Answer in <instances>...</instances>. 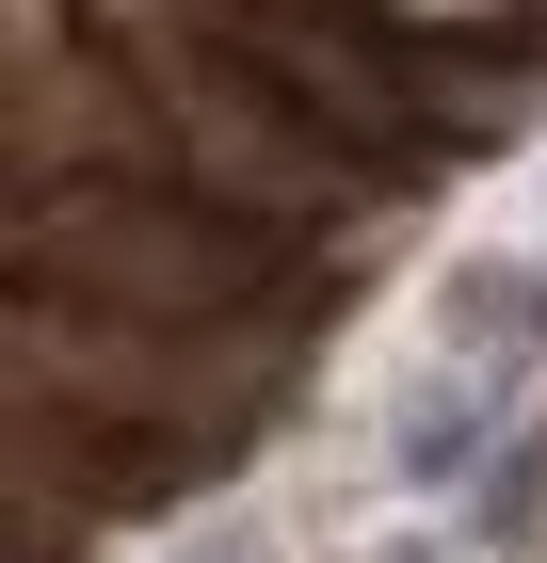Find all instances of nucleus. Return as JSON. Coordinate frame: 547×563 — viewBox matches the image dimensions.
Returning a JSON list of instances; mask_svg holds the SVG:
<instances>
[{"instance_id":"nucleus-3","label":"nucleus","mask_w":547,"mask_h":563,"mask_svg":"<svg viewBox=\"0 0 547 563\" xmlns=\"http://www.w3.org/2000/svg\"><path fill=\"white\" fill-rule=\"evenodd\" d=\"M0 354H17V402L258 451V419H274L291 371H306V306H291V322H113V306L17 290V339H0Z\"/></svg>"},{"instance_id":"nucleus-2","label":"nucleus","mask_w":547,"mask_h":563,"mask_svg":"<svg viewBox=\"0 0 547 563\" xmlns=\"http://www.w3.org/2000/svg\"><path fill=\"white\" fill-rule=\"evenodd\" d=\"M145 65V97H162V162L194 177V194H226V210H274V225H306V242H338V258H371L386 225H403V194H386L354 145L306 113L274 65H258L226 16H194V33H162V48H129Z\"/></svg>"},{"instance_id":"nucleus-6","label":"nucleus","mask_w":547,"mask_h":563,"mask_svg":"<svg viewBox=\"0 0 547 563\" xmlns=\"http://www.w3.org/2000/svg\"><path fill=\"white\" fill-rule=\"evenodd\" d=\"M403 33H532L547 48V0H386Z\"/></svg>"},{"instance_id":"nucleus-4","label":"nucleus","mask_w":547,"mask_h":563,"mask_svg":"<svg viewBox=\"0 0 547 563\" xmlns=\"http://www.w3.org/2000/svg\"><path fill=\"white\" fill-rule=\"evenodd\" d=\"M483 467H500V371L435 354L419 387L386 402V483H403V499H467Z\"/></svg>"},{"instance_id":"nucleus-1","label":"nucleus","mask_w":547,"mask_h":563,"mask_svg":"<svg viewBox=\"0 0 547 563\" xmlns=\"http://www.w3.org/2000/svg\"><path fill=\"white\" fill-rule=\"evenodd\" d=\"M0 242H17V290L113 306V322H291L354 274L338 242H306L274 210H226L194 177H33L0 210Z\"/></svg>"},{"instance_id":"nucleus-7","label":"nucleus","mask_w":547,"mask_h":563,"mask_svg":"<svg viewBox=\"0 0 547 563\" xmlns=\"http://www.w3.org/2000/svg\"><path fill=\"white\" fill-rule=\"evenodd\" d=\"M65 16H81L97 48H162V33H194L210 0H65Z\"/></svg>"},{"instance_id":"nucleus-9","label":"nucleus","mask_w":547,"mask_h":563,"mask_svg":"<svg viewBox=\"0 0 547 563\" xmlns=\"http://www.w3.org/2000/svg\"><path fill=\"white\" fill-rule=\"evenodd\" d=\"M194 563H291V548H274V531H226V548H194Z\"/></svg>"},{"instance_id":"nucleus-8","label":"nucleus","mask_w":547,"mask_h":563,"mask_svg":"<svg viewBox=\"0 0 547 563\" xmlns=\"http://www.w3.org/2000/svg\"><path fill=\"white\" fill-rule=\"evenodd\" d=\"M371 563H483V531H386Z\"/></svg>"},{"instance_id":"nucleus-5","label":"nucleus","mask_w":547,"mask_h":563,"mask_svg":"<svg viewBox=\"0 0 547 563\" xmlns=\"http://www.w3.org/2000/svg\"><path fill=\"white\" fill-rule=\"evenodd\" d=\"M435 354H467V371H547V258H515V242H483V258L435 274Z\"/></svg>"}]
</instances>
